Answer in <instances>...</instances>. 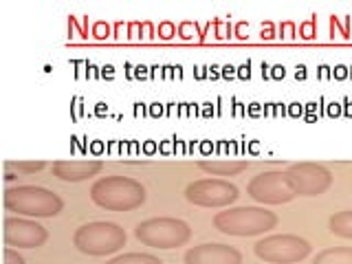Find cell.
I'll list each match as a JSON object with an SVG mask.
<instances>
[{"label": "cell", "instance_id": "obj_1", "mask_svg": "<svg viewBox=\"0 0 352 264\" xmlns=\"http://www.w3.org/2000/svg\"><path fill=\"white\" fill-rule=\"evenodd\" d=\"M146 198V187L130 176H104L91 187V201L106 212H132Z\"/></svg>", "mask_w": 352, "mask_h": 264}, {"label": "cell", "instance_id": "obj_2", "mask_svg": "<svg viewBox=\"0 0 352 264\" xmlns=\"http://www.w3.org/2000/svg\"><path fill=\"white\" fill-rule=\"evenodd\" d=\"M278 223H280L278 214H273L264 207H234V209H225V212H218L214 216V227L220 234L236 236V238L262 236L278 227Z\"/></svg>", "mask_w": 352, "mask_h": 264}, {"label": "cell", "instance_id": "obj_3", "mask_svg": "<svg viewBox=\"0 0 352 264\" xmlns=\"http://www.w3.org/2000/svg\"><path fill=\"white\" fill-rule=\"evenodd\" d=\"M3 203L9 212L29 218H55L64 209V201L58 194L38 185L9 187Z\"/></svg>", "mask_w": 352, "mask_h": 264}, {"label": "cell", "instance_id": "obj_4", "mask_svg": "<svg viewBox=\"0 0 352 264\" xmlns=\"http://www.w3.org/2000/svg\"><path fill=\"white\" fill-rule=\"evenodd\" d=\"M126 231L117 223H106V220H95V223L82 225L75 231L73 245L84 256H110L126 247Z\"/></svg>", "mask_w": 352, "mask_h": 264}, {"label": "cell", "instance_id": "obj_5", "mask_svg": "<svg viewBox=\"0 0 352 264\" xmlns=\"http://www.w3.org/2000/svg\"><path fill=\"white\" fill-rule=\"evenodd\" d=\"M135 236L141 245L152 249H176L183 247L192 238L190 225L181 218H148L137 225Z\"/></svg>", "mask_w": 352, "mask_h": 264}, {"label": "cell", "instance_id": "obj_6", "mask_svg": "<svg viewBox=\"0 0 352 264\" xmlns=\"http://www.w3.org/2000/svg\"><path fill=\"white\" fill-rule=\"evenodd\" d=\"M311 242L293 236V234H278L267 236L256 242V256L267 264H295L311 256Z\"/></svg>", "mask_w": 352, "mask_h": 264}, {"label": "cell", "instance_id": "obj_7", "mask_svg": "<svg viewBox=\"0 0 352 264\" xmlns=\"http://www.w3.org/2000/svg\"><path fill=\"white\" fill-rule=\"evenodd\" d=\"M247 194L262 205H284L295 198L289 176L282 170H269L253 176L247 185Z\"/></svg>", "mask_w": 352, "mask_h": 264}, {"label": "cell", "instance_id": "obj_8", "mask_svg": "<svg viewBox=\"0 0 352 264\" xmlns=\"http://www.w3.org/2000/svg\"><path fill=\"white\" fill-rule=\"evenodd\" d=\"M238 187L225 179H203L194 181L185 187V198L192 205L198 207H209V209H220L229 207L231 203L238 201Z\"/></svg>", "mask_w": 352, "mask_h": 264}, {"label": "cell", "instance_id": "obj_9", "mask_svg": "<svg viewBox=\"0 0 352 264\" xmlns=\"http://www.w3.org/2000/svg\"><path fill=\"white\" fill-rule=\"evenodd\" d=\"M289 183L293 187L295 196H322L330 190L333 185V172L319 163H293L289 170Z\"/></svg>", "mask_w": 352, "mask_h": 264}, {"label": "cell", "instance_id": "obj_10", "mask_svg": "<svg viewBox=\"0 0 352 264\" xmlns=\"http://www.w3.org/2000/svg\"><path fill=\"white\" fill-rule=\"evenodd\" d=\"M3 238L7 242V247L38 249L49 240V231H47V227H42L27 218H7Z\"/></svg>", "mask_w": 352, "mask_h": 264}, {"label": "cell", "instance_id": "obj_11", "mask_svg": "<svg viewBox=\"0 0 352 264\" xmlns=\"http://www.w3.org/2000/svg\"><path fill=\"white\" fill-rule=\"evenodd\" d=\"M183 264H242V253L231 245L205 242L185 251Z\"/></svg>", "mask_w": 352, "mask_h": 264}, {"label": "cell", "instance_id": "obj_12", "mask_svg": "<svg viewBox=\"0 0 352 264\" xmlns=\"http://www.w3.org/2000/svg\"><path fill=\"white\" fill-rule=\"evenodd\" d=\"M104 170L102 161H55L53 163V174L60 181L66 183H80L86 179H93Z\"/></svg>", "mask_w": 352, "mask_h": 264}, {"label": "cell", "instance_id": "obj_13", "mask_svg": "<svg viewBox=\"0 0 352 264\" xmlns=\"http://www.w3.org/2000/svg\"><path fill=\"white\" fill-rule=\"evenodd\" d=\"M198 168L212 176H238L249 168L247 161H201Z\"/></svg>", "mask_w": 352, "mask_h": 264}, {"label": "cell", "instance_id": "obj_14", "mask_svg": "<svg viewBox=\"0 0 352 264\" xmlns=\"http://www.w3.org/2000/svg\"><path fill=\"white\" fill-rule=\"evenodd\" d=\"M313 264H352V247H330L319 251Z\"/></svg>", "mask_w": 352, "mask_h": 264}, {"label": "cell", "instance_id": "obj_15", "mask_svg": "<svg viewBox=\"0 0 352 264\" xmlns=\"http://www.w3.org/2000/svg\"><path fill=\"white\" fill-rule=\"evenodd\" d=\"M328 229H330V234H335L339 238L352 240V209H344V212H337L330 216Z\"/></svg>", "mask_w": 352, "mask_h": 264}, {"label": "cell", "instance_id": "obj_16", "mask_svg": "<svg viewBox=\"0 0 352 264\" xmlns=\"http://www.w3.org/2000/svg\"><path fill=\"white\" fill-rule=\"evenodd\" d=\"M106 264H163L157 256L152 253H124L113 260H108Z\"/></svg>", "mask_w": 352, "mask_h": 264}, {"label": "cell", "instance_id": "obj_17", "mask_svg": "<svg viewBox=\"0 0 352 264\" xmlns=\"http://www.w3.org/2000/svg\"><path fill=\"white\" fill-rule=\"evenodd\" d=\"M5 168L16 170L18 174H36V172L47 168V163L44 161H7Z\"/></svg>", "mask_w": 352, "mask_h": 264}, {"label": "cell", "instance_id": "obj_18", "mask_svg": "<svg viewBox=\"0 0 352 264\" xmlns=\"http://www.w3.org/2000/svg\"><path fill=\"white\" fill-rule=\"evenodd\" d=\"M5 264H25V258L14 247H7L5 249Z\"/></svg>", "mask_w": 352, "mask_h": 264}]
</instances>
